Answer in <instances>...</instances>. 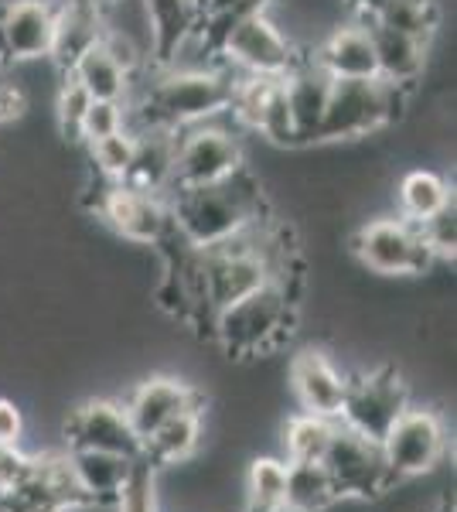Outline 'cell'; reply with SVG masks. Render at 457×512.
<instances>
[{"label":"cell","mask_w":457,"mask_h":512,"mask_svg":"<svg viewBox=\"0 0 457 512\" xmlns=\"http://www.w3.org/2000/svg\"><path fill=\"white\" fill-rule=\"evenodd\" d=\"M134 161H130L123 185L137 188V192H151L168 198L171 195V164H174V134L157 127H140Z\"/></svg>","instance_id":"cell-20"},{"label":"cell","mask_w":457,"mask_h":512,"mask_svg":"<svg viewBox=\"0 0 457 512\" xmlns=\"http://www.w3.org/2000/svg\"><path fill=\"white\" fill-rule=\"evenodd\" d=\"M410 106V86L389 79H335L331 82L324 117L318 127V144L359 140L403 120Z\"/></svg>","instance_id":"cell-4"},{"label":"cell","mask_w":457,"mask_h":512,"mask_svg":"<svg viewBox=\"0 0 457 512\" xmlns=\"http://www.w3.org/2000/svg\"><path fill=\"white\" fill-rule=\"evenodd\" d=\"M113 512H164L161 509V489H157V468L137 458L134 472L123 485L120 499L113 502Z\"/></svg>","instance_id":"cell-32"},{"label":"cell","mask_w":457,"mask_h":512,"mask_svg":"<svg viewBox=\"0 0 457 512\" xmlns=\"http://www.w3.org/2000/svg\"><path fill=\"white\" fill-rule=\"evenodd\" d=\"M423 243L430 246V253L437 260H454V246H457V216H454V202L444 205L440 212H434L430 219L417 222Z\"/></svg>","instance_id":"cell-35"},{"label":"cell","mask_w":457,"mask_h":512,"mask_svg":"<svg viewBox=\"0 0 457 512\" xmlns=\"http://www.w3.org/2000/svg\"><path fill=\"white\" fill-rule=\"evenodd\" d=\"M338 506V492L321 461H287L284 512H328Z\"/></svg>","instance_id":"cell-27"},{"label":"cell","mask_w":457,"mask_h":512,"mask_svg":"<svg viewBox=\"0 0 457 512\" xmlns=\"http://www.w3.org/2000/svg\"><path fill=\"white\" fill-rule=\"evenodd\" d=\"M103 4H110V0H103Z\"/></svg>","instance_id":"cell-40"},{"label":"cell","mask_w":457,"mask_h":512,"mask_svg":"<svg viewBox=\"0 0 457 512\" xmlns=\"http://www.w3.org/2000/svg\"><path fill=\"white\" fill-rule=\"evenodd\" d=\"M314 62L328 72L331 79H379L376 45L362 21L342 24L314 48Z\"/></svg>","instance_id":"cell-19"},{"label":"cell","mask_w":457,"mask_h":512,"mask_svg":"<svg viewBox=\"0 0 457 512\" xmlns=\"http://www.w3.org/2000/svg\"><path fill=\"white\" fill-rule=\"evenodd\" d=\"M31 458L21 444H0V492H7L11 485H18L24 475L31 472Z\"/></svg>","instance_id":"cell-36"},{"label":"cell","mask_w":457,"mask_h":512,"mask_svg":"<svg viewBox=\"0 0 457 512\" xmlns=\"http://www.w3.org/2000/svg\"><path fill=\"white\" fill-rule=\"evenodd\" d=\"M406 407H410V386L396 369H362L355 376H345V400L338 420L369 441H382Z\"/></svg>","instance_id":"cell-9"},{"label":"cell","mask_w":457,"mask_h":512,"mask_svg":"<svg viewBox=\"0 0 457 512\" xmlns=\"http://www.w3.org/2000/svg\"><path fill=\"white\" fill-rule=\"evenodd\" d=\"M239 168H246L243 140L222 123V117L174 130L171 192L212 185V181L236 175Z\"/></svg>","instance_id":"cell-6"},{"label":"cell","mask_w":457,"mask_h":512,"mask_svg":"<svg viewBox=\"0 0 457 512\" xmlns=\"http://www.w3.org/2000/svg\"><path fill=\"white\" fill-rule=\"evenodd\" d=\"M134 147H137V134L130 127H123V130H116V134L89 144V158H93L96 171L106 181H123L130 161H134Z\"/></svg>","instance_id":"cell-31"},{"label":"cell","mask_w":457,"mask_h":512,"mask_svg":"<svg viewBox=\"0 0 457 512\" xmlns=\"http://www.w3.org/2000/svg\"><path fill=\"white\" fill-rule=\"evenodd\" d=\"M331 82L335 79H331L314 59H301L284 76V93H287L297 147L318 144V127L324 117V103H328V93H331Z\"/></svg>","instance_id":"cell-17"},{"label":"cell","mask_w":457,"mask_h":512,"mask_svg":"<svg viewBox=\"0 0 457 512\" xmlns=\"http://www.w3.org/2000/svg\"><path fill=\"white\" fill-rule=\"evenodd\" d=\"M287 492V461L263 454L253 458L243 478V509L253 512H284Z\"/></svg>","instance_id":"cell-29"},{"label":"cell","mask_w":457,"mask_h":512,"mask_svg":"<svg viewBox=\"0 0 457 512\" xmlns=\"http://www.w3.org/2000/svg\"><path fill=\"white\" fill-rule=\"evenodd\" d=\"M89 499L82 492L69 451H45L31 458V472L0 492V512H82Z\"/></svg>","instance_id":"cell-10"},{"label":"cell","mask_w":457,"mask_h":512,"mask_svg":"<svg viewBox=\"0 0 457 512\" xmlns=\"http://www.w3.org/2000/svg\"><path fill=\"white\" fill-rule=\"evenodd\" d=\"M55 24V0H7V4H0V69L52 59Z\"/></svg>","instance_id":"cell-13"},{"label":"cell","mask_w":457,"mask_h":512,"mask_svg":"<svg viewBox=\"0 0 457 512\" xmlns=\"http://www.w3.org/2000/svg\"><path fill=\"white\" fill-rule=\"evenodd\" d=\"M287 386L294 390L297 403L307 414H321V417H335L342 414V400H345V373L331 362L328 352L307 345L290 359L287 366Z\"/></svg>","instance_id":"cell-16"},{"label":"cell","mask_w":457,"mask_h":512,"mask_svg":"<svg viewBox=\"0 0 457 512\" xmlns=\"http://www.w3.org/2000/svg\"><path fill=\"white\" fill-rule=\"evenodd\" d=\"M140 7H144L147 35H151V55L161 69L205 24V14L198 0H140Z\"/></svg>","instance_id":"cell-18"},{"label":"cell","mask_w":457,"mask_h":512,"mask_svg":"<svg viewBox=\"0 0 457 512\" xmlns=\"http://www.w3.org/2000/svg\"><path fill=\"white\" fill-rule=\"evenodd\" d=\"M24 437V414L14 400L0 396V444H21Z\"/></svg>","instance_id":"cell-37"},{"label":"cell","mask_w":457,"mask_h":512,"mask_svg":"<svg viewBox=\"0 0 457 512\" xmlns=\"http://www.w3.org/2000/svg\"><path fill=\"white\" fill-rule=\"evenodd\" d=\"M396 202H400V216L410 222H423L430 219L434 212H440L444 205L454 202L451 185L447 178H440L437 171L430 168H413L406 171L396 185Z\"/></svg>","instance_id":"cell-28"},{"label":"cell","mask_w":457,"mask_h":512,"mask_svg":"<svg viewBox=\"0 0 457 512\" xmlns=\"http://www.w3.org/2000/svg\"><path fill=\"white\" fill-rule=\"evenodd\" d=\"M168 205L174 233L188 246L219 243V239L270 216L267 195L246 168H239L236 175L222 181H212V185L178 188V192L168 195Z\"/></svg>","instance_id":"cell-1"},{"label":"cell","mask_w":457,"mask_h":512,"mask_svg":"<svg viewBox=\"0 0 457 512\" xmlns=\"http://www.w3.org/2000/svg\"><path fill=\"white\" fill-rule=\"evenodd\" d=\"M89 103L93 96L79 86L76 79L65 72V82L58 89V103H55V117H58V130H62L65 140H79V130H82V117H86Z\"/></svg>","instance_id":"cell-34"},{"label":"cell","mask_w":457,"mask_h":512,"mask_svg":"<svg viewBox=\"0 0 457 512\" xmlns=\"http://www.w3.org/2000/svg\"><path fill=\"white\" fill-rule=\"evenodd\" d=\"M379 444H382V454H386L389 472L403 485V482H410V478L430 475L440 461H444L447 427L437 410L413 407L410 403Z\"/></svg>","instance_id":"cell-11"},{"label":"cell","mask_w":457,"mask_h":512,"mask_svg":"<svg viewBox=\"0 0 457 512\" xmlns=\"http://www.w3.org/2000/svg\"><path fill=\"white\" fill-rule=\"evenodd\" d=\"M202 35L212 41L215 52L226 69H236L239 76H287L301 55L294 52L290 38L280 31V24L270 18L267 7L239 14L226 24L202 28Z\"/></svg>","instance_id":"cell-5"},{"label":"cell","mask_w":457,"mask_h":512,"mask_svg":"<svg viewBox=\"0 0 457 512\" xmlns=\"http://www.w3.org/2000/svg\"><path fill=\"white\" fill-rule=\"evenodd\" d=\"M362 11V21L393 28L400 35H410L430 45L437 31V7L434 0H355Z\"/></svg>","instance_id":"cell-25"},{"label":"cell","mask_w":457,"mask_h":512,"mask_svg":"<svg viewBox=\"0 0 457 512\" xmlns=\"http://www.w3.org/2000/svg\"><path fill=\"white\" fill-rule=\"evenodd\" d=\"M297 328V287L270 280L260 291L239 297L215 311L212 338L232 359L270 355L294 335Z\"/></svg>","instance_id":"cell-2"},{"label":"cell","mask_w":457,"mask_h":512,"mask_svg":"<svg viewBox=\"0 0 457 512\" xmlns=\"http://www.w3.org/2000/svg\"><path fill=\"white\" fill-rule=\"evenodd\" d=\"M352 253L365 270L379 277H420L437 263L423 243L420 226L403 216H379L355 229Z\"/></svg>","instance_id":"cell-7"},{"label":"cell","mask_w":457,"mask_h":512,"mask_svg":"<svg viewBox=\"0 0 457 512\" xmlns=\"http://www.w3.org/2000/svg\"><path fill=\"white\" fill-rule=\"evenodd\" d=\"M239 512H253V509H239Z\"/></svg>","instance_id":"cell-39"},{"label":"cell","mask_w":457,"mask_h":512,"mask_svg":"<svg viewBox=\"0 0 457 512\" xmlns=\"http://www.w3.org/2000/svg\"><path fill=\"white\" fill-rule=\"evenodd\" d=\"M232 82H236V76L226 65H215V69H161V76L147 86L137 106L140 127H157L174 134V130L191 127V123L226 117Z\"/></svg>","instance_id":"cell-3"},{"label":"cell","mask_w":457,"mask_h":512,"mask_svg":"<svg viewBox=\"0 0 457 512\" xmlns=\"http://www.w3.org/2000/svg\"><path fill=\"white\" fill-rule=\"evenodd\" d=\"M96 212L116 236L137 246H164L174 236L168 198L137 192L123 181H106V192L96 198Z\"/></svg>","instance_id":"cell-12"},{"label":"cell","mask_w":457,"mask_h":512,"mask_svg":"<svg viewBox=\"0 0 457 512\" xmlns=\"http://www.w3.org/2000/svg\"><path fill=\"white\" fill-rule=\"evenodd\" d=\"M372 35V45H376V65H379V79L400 82V86H417L423 69H427V52L430 45L423 41L400 35L393 28H382V24H369L362 21Z\"/></svg>","instance_id":"cell-23"},{"label":"cell","mask_w":457,"mask_h":512,"mask_svg":"<svg viewBox=\"0 0 457 512\" xmlns=\"http://www.w3.org/2000/svg\"><path fill=\"white\" fill-rule=\"evenodd\" d=\"M69 458L89 506H103V509H113V502L120 499L123 485H127V478L137 465V458H123V454H106V451H69Z\"/></svg>","instance_id":"cell-22"},{"label":"cell","mask_w":457,"mask_h":512,"mask_svg":"<svg viewBox=\"0 0 457 512\" xmlns=\"http://www.w3.org/2000/svg\"><path fill=\"white\" fill-rule=\"evenodd\" d=\"M69 451H106L123 458H140V437L130 427L123 403L116 400H86L69 410L62 424Z\"/></svg>","instance_id":"cell-14"},{"label":"cell","mask_w":457,"mask_h":512,"mask_svg":"<svg viewBox=\"0 0 457 512\" xmlns=\"http://www.w3.org/2000/svg\"><path fill=\"white\" fill-rule=\"evenodd\" d=\"M338 420L335 417H321V414H301L287 417L284 424V461H321L324 451L331 444V434H335Z\"/></svg>","instance_id":"cell-30"},{"label":"cell","mask_w":457,"mask_h":512,"mask_svg":"<svg viewBox=\"0 0 457 512\" xmlns=\"http://www.w3.org/2000/svg\"><path fill=\"white\" fill-rule=\"evenodd\" d=\"M321 465H324V472L331 475V485H335L338 499H348V502L379 499V495H386V492H396V485H400L393 478V472H389L382 444L355 434L342 420H338L335 434H331V444H328V451H324Z\"/></svg>","instance_id":"cell-8"},{"label":"cell","mask_w":457,"mask_h":512,"mask_svg":"<svg viewBox=\"0 0 457 512\" xmlns=\"http://www.w3.org/2000/svg\"><path fill=\"white\" fill-rule=\"evenodd\" d=\"M103 28H106L103 14H99V7L89 4V0H65V4H58L52 59L69 72L72 62L103 38Z\"/></svg>","instance_id":"cell-24"},{"label":"cell","mask_w":457,"mask_h":512,"mask_svg":"<svg viewBox=\"0 0 457 512\" xmlns=\"http://www.w3.org/2000/svg\"><path fill=\"white\" fill-rule=\"evenodd\" d=\"M123 127H127V106H123V99H93L86 117H82L79 140L96 144V140L110 137Z\"/></svg>","instance_id":"cell-33"},{"label":"cell","mask_w":457,"mask_h":512,"mask_svg":"<svg viewBox=\"0 0 457 512\" xmlns=\"http://www.w3.org/2000/svg\"><path fill=\"white\" fill-rule=\"evenodd\" d=\"M24 113V93L14 82H4L0 79V123L7 120H18Z\"/></svg>","instance_id":"cell-38"},{"label":"cell","mask_w":457,"mask_h":512,"mask_svg":"<svg viewBox=\"0 0 457 512\" xmlns=\"http://www.w3.org/2000/svg\"><path fill=\"white\" fill-rule=\"evenodd\" d=\"M123 410H127L130 427L144 444V437H151L171 417L185 414V410H205V396L178 376H151L130 390Z\"/></svg>","instance_id":"cell-15"},{"label":"cell","mask_w":457,"mask_h":512,"mask_svg":"<svg viewBox=\"0 0 457 512\" xmlns=\"http://www.w3.org/2000/svg\"><path fill=\"white\" fill-rule=\"evenodd\" d=\"M205 434V410H185V414L171 417L168 424H161L151 437H144L140 444V458L151 468H178L188 465L202 448Z\"/></svg>","instance_id":"cell-21"},{"label":"cell","mask_w":457,"mask_h":512,"mask_svg":"<svg viewBox=\"0 0 457 512\" xmlns=\"http://www.w3.org/2000/svg\"><path fill=\"white\" fill-rule=\"evenodd\" d=\"M69 76L76 79L93 99H127L130 82H134V76H130V72L110 55V48L103 45V38L72 62Z\"/></svg>","instance_id":"cell-26"}]
</instances>
